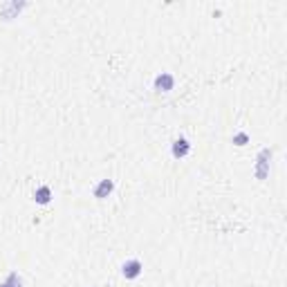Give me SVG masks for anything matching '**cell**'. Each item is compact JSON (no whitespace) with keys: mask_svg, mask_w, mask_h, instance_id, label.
Returning a JSON list of instances; mask_svg holds the SVG:
<instances>
[{"mask_svg":"<svg viewBox=\"0 0 287 287\" xmlns=\"http://www.w3.org/2000/svg\"><path fill=\"white\" fill-rule=\"evenodd\" d=\"M269 162H272V148H263L256 157V166H254V175L258 179H267L269 177Z\"/></svg>","mask_w":287,"mask_h":287,"instance_id":"cell-1","label":"cell"},{"mask_svg":"<svg viewBox=\"0 0 287 287\" xmlns=\"http://www.w3.org/2000/svg\"><path fill=\"white\" fill-rule=\"evenodd\" d=\"M141 272H144V265H141L139 258H128L126 263L121 265V274H123L126 281H135V278H139Z\"/></svg>","mask_w":287,"mask_h":287,"instance_id":"cell-2","label":"cell"},{"mask_svg":"<svg viewBox=\"0 0 287 287\" xmlns=\"http://www.w3.org/2000/svg\"><path fill=\"white\" fill-rule=\"evenodd\" d=\"M153 85H155L157 92H171L175 88V76L171 72H160L155 76V81H153Z\"/></svg>","mask_w":287,"mask_h":287,"instance_id":"cell-3","label":"cell"},{"mask_svg":"<svg viewBox=\"0 0 287 287\" xmlns=\"http://www.w3.org/2000/svg\"><path fill=\"white\" fill-rule=\"evenodd\" d=\"M188 153H191V141H188L186 137H177V139L173 141V146H171V155H173L175 160H184Z\"/></svg>","mask_w":287,"mask_h":287,"instance_id":"cell-4","label":"cell"},{"mask_svg":"<svg viewBox=\"0 0 287 287\" xmlns=\"http://www.w3.org/2000/svg\"><path fill=\"white\" fill-rule=\"evenodd\" d=\"M113 191H115V182L106 177V179H99V184L92 188V195L97 200H106V198H110V195H113Z\"/></svg>","mask_w":287,"mask_h":287,"instance_id":"cell-5","label":"cell"},{"mask_svg":"<svg viewBox=\"0 0 287 287\" xmlns=\"http://www.w3.org/2000/svg\"><path fill=\"white\" fill-rule=\"evenodd\" d=\"M54 198L52 193V188L47 186V184H41V186L34 191V200H36V204H41V207H45V204H50Z\"/></svg>","mask_w":287,"mask_h":287,"instance_id":"cell-6","label":"cell"},{"mask_svg":"<svg viewBox=\"0 0 287 287\" xmlns=\"http://www.w3.org/2000/svg\"><path fill=\"white\" fill-rule=\"evenodd\" d=\"M20 9H25V2H7L0 14H2V18H11L14 14H20Z\"/></svg>","mask_w":287,"mask_h":287,"instance_id":"cell-7","label":"cell"},{"mask_svg":"<svg viewBox=\"0 0 287 287\" xmlns=\"http://www.w3.org/2000/svg\"><path fill=\"white\" fill-rule=\"evenodd\" d=\"M231 141H233L235 146H247V144H249V135H247L245 130H240V132H235Z\"/></svg>","mask_w":287,"mask_h":287,"instance_id":"cell-8","label":"cell"},{"mask_svg":"<svg viewBox=\"0 0 287 287\" xmlns=\"http://www.w3.org/2000/svg\"><path fill=\"white\" fill-rule=\"evenodd\" d=\"M7 287H23V281H20V276H18V274H9V276H7Z\"/></svg>","mask_w":287,"mask_h":287,"instance_id":"cell-9","label":"cell"},{"mask_svg":"<svg viewBox=\"0 0 287 287\" xmlns=\"http://www.w3.org/2000/svg\"><path fill=\"white\" fill-rule=\"evenodd\" d=\"M0 287H7V283H0Z\"/></svg>","mask_w":287,"mask_h":287,"instance_id":"cell-10","label":"cell"}]
</instances>
